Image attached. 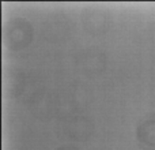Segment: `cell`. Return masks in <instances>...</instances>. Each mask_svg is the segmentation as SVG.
Masks as SVG:
<instances>
[{"instance_id":"6da1fadb","label":"cell","mask_w":155,"mask_h":150,"mask_svg":"<svg viewBox=\"0 0 155 150\" xmlns=\"http://www.w3.org/2000/svg\"><path fill=\"white\" fill-rule=\"evenodd\" d=\"M34 30L27 19L16 16L7 21L3 26V41L7 48L12 51H21L30 45L33 41Z\"/></svg>"},{"instance_id":"7a4b0ae2","label":"cell","mask_w":155,"mask_h":150,"mask_svg":"<svg viewBox=\"0 0 155 150\" xmlns=\"http://www.w3.org/2000/svg\"><path fill=\"white\" fill-rule=\"evenodd\" d=\"M83 26L93 34H99L107 29V16L98 7H88L83 11L82 15Z\"/></svg>"},{"instance_id":"3957f363","label":"cell","mask_w":155,"mask_h":150,"mask_svg":"<svg viewBox=\"0 0 155 150\" xmlns=\"http://www.w3.org/2000/svg\"><path fill=\"white\" fill-rule=\"evenodd\" d=\"M136 138L143 150H155V118L147 119L137 126Z\"/></svg>"},{"instance_id":"277c9868","label":"cell","mask_w":155,"mask_h":150,"mask_svg":"<svg viewBox=\"0 0 155 150\" xmlns=\"http://www.w3.org/2000/svg\"><path fill=\"white\" fill-rule=\"evenodd\" d=\"M56 150H80V149L74 145H63V146H59Z\"/></svg>"}]
</instances>
